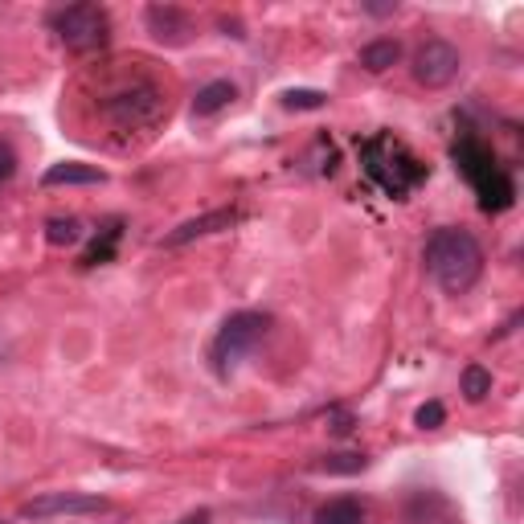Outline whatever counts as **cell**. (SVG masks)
I'll list each match as a JSON object with an SVG mask.
<instances>
[{"label":"cell","instance_id":"17","mask_svg":"<svg viewBox=\"0 0 524 524\" xmlns=\"http://www.w3.org/2000/svg\"><path fill=\"white\" fill-rule=\"evenodd\" d=\"M328 103L324 91H308V86H295V91H283V107L287 111H320Z\"/></svg>","mask_w":524,"mask_h":524},{"label":"cell","instance_id":"6","mask_svg":"<svg viewBox=\"0 0 524 524\" xmlns=\"http://www.w3.org/2000/svg\"><path fill=\"white\" fill-rule=\"evenodd\" d=\"M103 111L119 127H152L160 119V111H164V99H160V91L152 82H131V86H123V91L103 99Z\"/></svg>","mask_w":524,"mask_h":524},{"label":"cell","instance_id":"13","mask_svg":"<svg viewBox=\"0 0 524 524\" xmlns=\"http://www.w3.org/2000/svg\"><path fill=\"white\" fill-rule=\"evenodd\" d=\"M365 520H369L365 504L353 500V496H336V500H328L312 512V524H365Z\"/></svg>","mask_w":524,"mask_h":524},{"label":"cell","instance_id":"7","mask_svg":"<svg viewBox=\"0 0 524 524\" xmlns=\"http://www.w3.org/2000/svg\"><path fill=\"white\" fill-rule=\"evenodd\" d=\"M414 78L426 86V91H439V86H451L463 70V54L451 46L447 37H430L414 50V62H410Z\"/></svg>","mask_w":524,"mask_h":524},{"label":"cell","instance_id":"20","mask_svg":"<svg viewBox=\"0 0 524 524\" xmlns=\"http://www.w3.org/2000/svg\"><path fill=\"white\" fill-rule=\"evenodd\" d=\"M443 422H447V406H443V402H426V406L414 414V426H418V430H439Z\"/></svg>","mask_w":524,"mask_h":524},{"label":"cell","instance_id":"23","mask_svg":"<svg viewBox=\"0 0 524 524\" xmlns=\"http://www.w3.org/2000/svg\"><path fill=\"white\" fill-rule=\"evenodd\" d=\"M177 524H213V516H209V508H197V512H189V516H181Z\"/></svg>","mask_w":524,"mask_h":524},{"label":"cell","instance_id":"12","mask_svg":"<svg viewBox=\"0 0 524 524\" xmlns=\"http://www.w3.org/2000/svg\"><path fill=\"white\" fill-rule=\"evenodd\" d=\"M234 99H238V86H234L230 78L205 82L201 91H197V99H193V115H197V119H209V115H217V111H226Z\"/></svg>","mask_w":524,"mask_h":524},{"label":"cell","instance_id":"15","mask_svg":"<svg viewBox=\"0 0 524 524\" xmlns=\"http://www.w3.org/2000/svg\"><path fill=\"white\" fill-rule=\"evenodd\" d=\"M459 389H463V398H467L471 406H479V402H484L488 393H492V369H484V365H467Z\"/></svg>","mask_w":524,"mask_h":524},{"label":"cell","instance_id":"22","mask_svg":"<svg viewBox=\"0 0 524 524\" xmlns=\"http://www.w3.org/2000/svg\"><path fill=\"white\" fill-rule=\"evenodd\" d=\"M328 422H332V426H328L332 434H348V430H353V414H344V410H336Z\"/></svg>","mask_w":524,"mask_h":524},{"label":"cell","instance_id":"25","mask_svg":"<svg viewBox=\"0 0 524 524\" xmlns=\"http://www.w3.org/2000/svg\"><path fill=\"white\" fill-rule=\"evenodd\" d=\"M0 524H5V520H0Z\"/></svg>","mask_w":524,"mask_h":524},{"label":"cell","instance_id":"21","mask_svg":"<svg viewBox=\"0 0 524 524\" xmlns=\"http://www.w3.org/2000/svg\"><path fill=\"white\" fill-rule=\"evenodd\" d=\"M13 177H17V152H13V144L0 140V185H9Z\"/></svg>","mask_w":524,"mask_h":524},{"label":"cell","instance_id":"3","mask_svg":"<svg viewBox=\"0 0 524 524\" xmlns=\"http://www.w3.org/2000/svg\"><path fill=\"white\" fill-rule=\"evenodd\" d=\"M361 164L369 172V181H377L393 201H402L426 181V164L393 136H373L361 144Z\"/></svg>","mask_w":524,"mask_h":524},{"label":"cell","instance_id":"10","mask_svg":"<svg viewBox=\"0 0 524 524\" xmlns=\"http://www.w3.org/2000/svg\"><path fill=\"white\" fill-rule=\"evenodd\" d=\"M144 21H148V33L160 41V46H185L193 37V17L181 5H148Z\"/></svg>","mask_w":524,"mask_h":524},{"label":"cell","instance_id":"11","mask_svg":"<svg viewBox=\"0 0 524 524\" xmlns=\"http://www.w3.org/2000/svg\"><path fill=\"white\" fill-rule=\"evenodd\" d=\"M107 181V172L95 168V164H78V160H62L54 168H46V177H41V185L46 189H70V185H103Z\"/></svg>","mask_w":524,"mask_h":524},{"label":"cell","instance_id":"8","mask_svg":"<svg viewBox=\"0 0 524 524\" xmlns=\"http://www.w3.org/2000/svg\"><path fill=\"white\" fill-rule=\"evenodd\" d=\"M107 512V500L103 496H91V492H41L33 496L21 516L25 520H50V516H99Z\"/></svg>","mask_w":524,"mask_h":524},{"label":"cell","instance_id":"18","mask_svg":"<svg viewBox=\"0 0 524 524\" xmlns=\"http://www.w3.org/2000/svg\"><path fill=\"white\" fill-rule=\"evenodd\" d=\"M115 246H119V226H107L103 242H95L91 250L82 254V267H99V262H111V258H115Z\"/></svg>","mask_w":524,"mask_h":524},{"label":"cell","instance_id":"9","mask_svg":"<svg viewBox=\"0 0 524 524\" xmlns=\"http://www.w3.org/2000/svg\"><path fill=\"white\" fill-rule=\"evenodd\" d=\"M238 222H242V213H238V209H209V213H201V217H189V222H181L172 234H164L160 246H189V242H197V238L234 230Z\"/></svg>","mask_w":524,"mask_h":524},{"label":"cell","instance_id":"4","mask_svg":"<svg viewBox=\"0 0 524 524\" xmlns=\"http://www.w3.org/2000/svg\"><path fill=\"white\" fill-rule=\"evenodd\" d=\"M271 332V316L267 312H234L222 320V328H217L213 344H209V361L217 369V377H230L254 348L267 340Z\"/></svg>","mask_w":524,"mask_h":524},{"label":"cell","instance_id":"5","mask_svg":"<svg viewBox=\"0 0 524 524\" xmlns=\"http://www.w3.org/2000/svg\"><path fill=\"white\" fill-rule=\"evenodd\" d=\"M50 25L70 54H99L111 41V17L99 5H66L50 17Z\"/></svg>","mask_w":524,"mask_h":524},{"label":"cell","instance_id":"1","mask_svg":"<svg viewBox=\"0 0 524 524\" xmlns=\"http://www.w3.org/2000/svg\"><path fill=\"white\" fill-rule=\"evenodd\" d=\"M422 262H426V275L439 283L447 295H467L479 275H484V246L471 230H459V226H443L426 238V250H422Z\"/></svg>","mask_w":524,"mask_h":524},{"label":"cell","instance_id":"14","mask_svg":"<svg viewBox=\"0 0 524 524\" xmlns=\"http://www.w3.org/2000/svg\"><path fill=\"white\" fill-rule=\"evenodd\" d=\"M398 62H402V41H393V37H377V41H369V46L361 50V66L369 74H385Z\"/></svg>","mask_w":524,"mask_h":524},{"label":"cell","instance_id":"2","mask_svg":"<svg viewBox=\"0 0 524 524\" xmlns=\"http://www.w3.org/2000/svg\"><path fill=\"white\" fill-rule=\"evenodd\" d=\"M455 168L471 181L475 197H479V209L484 213H504L516 205V181L504 172V164L492 156V148L475 136H463L455 144Z\"/></svg>","mask_w":524,"mask_h":524},{"label":"cell","instance_id":"24","mask_svg":"<svg viewBox=\"0 0 524 524\" xmlns=\"http://www.w3.org/2000/svg\"><path fill=\"white\" fill-rule=\"evenodd\" d=\"M365 13L369 17H393L398 13V0H393V5H365Z\"/></svg>","mask_w":524,"mask_h":524},{"label":"cell","instance_id":"16","mask_svg":"<svg viewBox=\"0 0 524 524\" xmlns=\"http://www.w3.org/2000/svg\"><path fill=\"white\" fill-rule=\"evenodd\" d=\"M82 234L86 230H82L78 217H50V222H46V242L50 246H74Z\"/></svg>","mask_w":524,"mask_h":524},{"label":"cell","instance_id":"19","mask_svg":"<svg viewBox=\"0 0 524 524\" xmlns=\"http://www.w3.org/2000/svg\"><path fill=\"white\" fill-rule=\"evenodd\" d=\"M365 467H369L365 455H328V459H324V471H332V475H357V471H365Z\"/></svg>","mask_w":524,"mask_h":524}]
</instances>
